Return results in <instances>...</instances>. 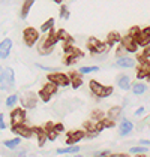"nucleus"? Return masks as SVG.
Masks as SVG:
<instances>
[{
  "instance_id": "obj_1",
  "label": "nucleus",
  "mask_w": 150,
  "mask_h": 157,
  "mask_svg": "<svg viewBox=\"0 0 150 157\" xmlns=\"http://www.w3.org/2000/svg\"><path fill=\"white\" fill-rule=\"evenodd\" d=\"M59 42V37H57V30H51L48 32L45 36L42 37L38 44V52L41 56H50L51 52L54 51V47L57 45Z\"/></svg>"
},
{
  "instance_id": "obj_2",
  "label": "nucleus",
  "mask_w": 150,
  "mask_h": 157,
  "mask_svg": "<svg viewBox=\"0 0 150 157\" xmlns=\"http://www.w3.org/2000/svg\"><path fill=\"white\" fill-rule=\"evenodd\" d=\"M89 88H90L92 94L96 96L98 99H107V97L111 96L112 91H114V88H112L111 85H104V84H101V82H98L96 79H92L89 82Z\"/></svg>"
},
{
  "instance_id": "obj_3",
  "label": "nucleus",
  "mask_w": 150,
  "mask_h": 157,
  "mask_svg": "<svg viewBox=\"0 0 150 157\" xmlns=\"http://www.w3.org/2000/svg\"><path fill=\"white\" fill-rule=\"evenodd\" d=\"M14 85H15V73H14V69L6 67V69L0 71V90L8 91V90L14 88Z\"/></svg>"
},
{
  "instance_id": "obj_4",
  "label": "nucleus",
  "mask_w": 150,
  "mask_h": 157,
  "mask_svg": "<svg viewBox=\"0 0 150 157\" xmlns=\"http://www.w3.org/2000/svg\"><path fill=\"white\" fill-rule=\"evenodd\" d=\"M86 47H87L89 52H90L92 56H98V54H104V52L110 51V47H108L105 42L99 40L98 37H95V36L89 37Z\"/></svg>"
},
{
  "instance_id": "obj_5",
  "label": "nucleus",
  "mask_w": 150,
  "mask_h": 157,
  "mask_svg": "<svg viewBox=\"0 0 150 157\" xmlns=\"http://www.w3.org/2000/svg\"><path fill=\"white\" fill-rule=\"evenodd\" d=\"M48 82L57 85V87H69L71 85V79L68 76V73L63 72H50L47 75Z\"/></svg>"
},
{
  "instance_id": "obj_6",
  "label": "nucleus",
  "mask_w": 150,
  "mask_h": 157,
  "mask_svg": "<svg viewBox=\"0 0 150 157\" xmlns=\"http://www.w3.org/2000/svg\"><path fill=\"white\" fill-rule=\"evenodd\" d=\"M39 36L41 35H39V32H38L35 27H26L24 32H23V40H24V44L29 48H32L39 40Z\"/></svg>"
},
{
  "instance_id": "obj_7",
  "label": "nucleus",
  "mask_w": 150,
  "mask_h": 157,
  "mask_svg": "<svg viewBox=\"0 0 150 157\" xmlns=\"http://www.w3.org/2000/svg\"><path fill=\"white\" fill-rule=\"evenodd\" d=\"M84 138H86V130H71V132L66 133V145L68 147H75Z\"/></svg>"
},
{
  "instance_id": "obj_8",
  "label": "nucleus",
  "mask_w": 150,
  "mask_h": 157,
  "mask_svg": "<svg viewBox=\"0 0 150 157\" xmlns=\"http://www.w3.org/2000/svg\"><path fill=\"white\" fill-rule=\"evenodd\" d=\"M83 57H84V52L80 48L75 47V49L72 52L63 56V64H65V66H72V64H75L77 61L80 60V59H83Z\"/></svg>"
},
{
  "instance_id": "obj_9",
  "label": "nucleus",
  "mask_w": 150,
  "mask_h": 157,
  "mask_svg": "<svg viewBox=\"0 0 150 157\" xmlns=\"http://www.w3.org/2000/svg\"><path fill=\"white\" fill-rule=\"evenodd\" d=\"M26 121V109L24 108H15L11 111V127L24 124Z\"/></svg>"
},
{
  "instance_id": "obj_10",
  "label": "nucleus",
  "mask_w": 150,
  "mask_h": 157,
  "mask_svg": "<svg viewBox=\"0 0 150 157\" xmlns=\"http://www.w3.org/2000/svg\"><path fill=\"white\" fill-rule=\"evenodd\" d=\"M11 129H12V132L17 135V138H24V139H29V138H32V136H33V130H32V127H29V126H26V124L14 126V127H11Z\"/></svg>"
},
{
  "instance_id": "obj_11",
  "label": "nucleus",
  "mask_w": 150,
  "mask_h": 157,
  "mask_svg": "<svg viewBox=\"0 0 150 157\" xmlns=\"http://www.w3.org/2000/svg\"><path fill=\"white\" fill-rule=\"evenodd\" d=\"M123 48H125L126 52H131V54H135L138 51V44L135 39H132V37H129L128 35L126 36H123V39H122V44H120Z\"/></svg>"
},
{
  "instance_id": "obj_12",
  "label": "nucleus",
  "mask_w": 150,
  "mask_h": 157,
  "mask_svg": "<svg viewBox=\"0 0 150 157\" xmlns=\"http://www.w3.org/2000/svg\"><path fill=\"white\" fill-rule=\"evenodd\" d=\"M137 44L138 47H143V48H147L150 45V25L141 29V33L137 39Z\"/></svg>"
},
{
  "instance_id": "obj_13",
  "label": "nucleus",
  "mask_w": 150,
  "mask_h": 157,
  "mask_svg": "<svg viewBox=\"0 0 150 157\" xmlns=\"http://www.w3.org/2000/svg\"><path fill=\"white\" fill-rule=\"evenodd\" d=\"M11 51H12V40L9 37H6V39H3L0 42V59L2 60L8 59L9 54H11Z\"/></svg>"
},
{
  "instance_id": "obj_14",
  "label": "nucleus",
  "mask_w": 150,
  "mask_h": 157,
  "mask_svg": "<svg viewBox=\"0 0 150 157\" xmlns=\"http://www.w3.org/2000/svg\"><path fill=\"white\" fill-rule=\"evenodd\" d=\"M150 76V60L140 63L137 66V78L138 79H147Z\"/></svg>"
},
{
  "instance_id": "obj_15",
  "label": "nucleus",
  "mask_w": 150,
  "mask_h": 157,
  "mask_svg": "<svg viewBox=\"0 0 150 157\" xmlns=\"http://www.w3.org/2000/svg\"><path fill=\"white\" fill-rule=\"evenodd\" d=\"M20 100H21V105L24 108H35L38 103V94H35V93H26Z\"/></svg>"
},
{
  "instance_id": "obj_16",
  "label": "nucleus",
  "mask_w": 150,
  "mask_h": 157,
  "mask_svg": "<svg viewBox=\"0 0 150 157\" xmlns=\"http://www.w3.org/2000/svg\"><path fill=\"white\" fill-rule=\"evenodd\" d=\"M32 130H33V135H36V138H38V145L42 148V147L45 145V142L48 141L47 132L44 130V127H39V126H36V127H32Z\"/></svg>"
},
{
  "instance_id": "obj_17",
  "label": "nucleus",
  "mask_w": 150,
  "mask_h": 157,
  "mask_svg": "<svg viewBox=\"0 0 150 157\" xmlns=\"http://www.w3.org/2000/svg\"><path fill=\"white\" fill-rule=\"evenodd\" d=\"M68 76H69V79H71V85H72L74 90L80 88V87L83 85V75L78 72V71H71V72L68 73Z\"/></svg>"
},
{
  "instance_id": "obj_18",
  "label": "nucleus",
  "mask_w": 150,
  "mask_h": 157,
  "mask_svg": "<svg viewBox=\"0 0 150 157\" xmlns=\"http://www.w3.org/2000/svg\"><path fill=\"white\" fill-rule=\"evenodd\" d=\"M122 39H123V36H122L119 32H110V33L107 35L105 44L111 48V47H114V45H120V44H122Z\"/></svg>"
},
{
  "instance_id": "obj_19",
  "label": "nucleus",
  "mask_w": 150,
  "mask_h": 157,
  "mask_svg": "<svg viewBox=\"0 0 150 157\" xmlns=\"http://www.w3.org/2000/svg\"><path fill=\"white\" fill-rule=\"evenodd\" d=\"M135 63H137V60H135V59L125 56V57L117 59V61H116V66L123 67V69H131V67H135Z\"/></svg>"
},
{
  "instance_id": "obj_20",
  "label": "nucleus",
  "mask_w": 150,
  "mask_h": 157,
  "mask_svg": "<svg viewBox=\"0 0 150 157\" xmlns=\"http://www.w3.org/2000/svg\"><path fill=\"white\" fill-rule=\"evenodd\" d=\"M132 130H134V124H132V121H129L128 118H123V120L120 121V127H119L120 136H128L129 133H132Z\"/></svg>"
},
{
  "instance_id": "obj_21",
  "label": "nucleus",
  "mask_w": 150,
  "mask_h": 157,
  "mask_svg": "<svg viewBox=\"0 0 150 157\" xmlns=\"http://www.w3.org/2000/svg\"><path fill=\"white\" fill-rule=\"evenodd\" d=\"M57 37H59V42H62V44H74V37L71 36L65 29L57 30Z\"/></svg>"
},
{
  "instance_id": "obj_22",
  "label": "nucleus",
  "mask_w": 150,
  "mask_h": 157,
  "mask_svg": "<svg viewBox=\"0 0 150 157\" xmlns=\"http://www.w3.org/2000/svg\"><path fill=\"white\" fill-rule=\"evenodd\" d=\"M117 84H119V88L123 90V91H128V90L132 87V84H131V78H129L128 75H120Z\"/></svg>"
},
{
  "instance_id": "obj_23",
  "label": "nucleus",
  "mask_w": 150,
  "mask_h": 157,
  "mask_svg": "<svg viewBox=\"0 0 150 157\" xmlns=\"http://www.w3.org/2000/svg\"><path fill=\"white\" fill-rule=\"evenodd\" d=\"M120 114H122V106H112L107 112V118L116 121L117 118H120Z\"/></svg>"
},
{
  "instance_id": "obj_24",
  "label": "nucleus",
  "mask_w": 150,
  "mask_h": 157,
  "mask_svg": "<svg viewBox=\"0 0 150 157\" xmlns=\"http://www.w3.org/2000/svg\"><path fill=\"white\" fill-rule=\"evenodd\" d=\"M80 151H81V148L78 145H75V147H66V148H57L56 150L57 154H78Z\"/></svg>"
},
{
  "instance_id": "obj_25",
  "label": "nucleus",
  "mask_w": 150,
  "mask_h": 157,
  "mask_svg": "<svg viewBox=\"0 0 150 157\" xmlns=\"http://www.w3.org/2000/svg\"><path fill=\"white\" fill-rule=\"evenodd\" d=\"M35 5V2L33 0H27L23 3V8H21V12H20V17H21V20H26L27 18V15L30 12V9H32V6Z\"/></svg>"
},
{
  "instance_id": "obj_26",
  "label": "nucleus",
  "mask_w": 150,
  "mask_h": 157,
  "mask_svg": "<svg viewBox=\"0 0 150 157\" xmlns=\"http://www.w3.org/2000/svg\"><path fill=\"white\" fill-rule=\"evenodd\" d=\"M147 91V85L143 84V82H135V84L132 85V93L135 94V96H141V94H144Z\"/></svg>"
},
{
  "instance_id": "obj_27",
  "label": "nucleus",
  "mask_w": 150,
  "mask_h": 157,
  "mask_svg": "<svg viewBox=\"0 0 150 157\" xmlns=\"http://www.w3.org/2000/svg\"><path fill=\"white\" fill-rule=\"evenodd\" d=\"M149 59H150V47H147V48H143V51H141L137 57H135V60L138 61V64H140V63L147 61Z\"/></svg>"
},
{
  "instance_id": "obj_28",
  "label": "nucleus",
  "mask_w": 150,
  "mask_h": 157,
  "mask_svg": "<svg viewBox=\"0 0 150 157\" xmlns=\"http://www.w3.org/2000/svg\"><path fill=\"white\" fill-rule=\"evenodd\" d=\"M54 24H56V20H54V18H48L44 24L41 25V32L47 35L48 32H51V30L54 29Z\"/></svg>"
},
{
  "instance_id": "obj_29",
  "label": "nucleus",
  "mask_w": 150,
  "mask_h": 157,
  "mask_svg": "<svg viewBox=\"0 0 150 157\" xmlns=\"http://www.w3.org/2000/svg\"><path fill=\"white\" fill-rule=\"evenodd\" d=\"M20 144H21V138H12V139L3 141V145H5L6 148H9V150H15Z\"/></svg>"
},
{
  "instance_id": "obj_30",
  "label": "nucleus",
  "mask_w": 150,
  "mask_h": 157,
  "mask_svg": "<svg viewBox=\"0 0 150 157\" xmlns=\"http://www.w3.org/2000/svg\"><path fill=\"white\" fill-rule=\"evenodd\" d=\"M41 90H44V91H45V93H48L50 96H54V94L57 93L59 87H57V85H54V84H51V82H47V84L44 85Z\"/></svg>"
},
{
  "instance_id": "obj_31",
  "label": "nucleus",
  "mask_w": 150,
  "mask_h": 157,
  "mask_svg": "<svg viewBox=\"0 0 150 157\" xmlns=\"http://www.w3.org/2000/svg\"><path fill=\"white\" fill-rule=\"evenodd\" d=\"M107 115L101 111V109H95L92 114H90V120H93V121H101V120H104Z\"/></svg>"
},
{
  "instance_id": "obj_32",
  "label": "nucleus",
  "mask_w": 150,
  "mask_h": 157,
  "mask_svg": "<svg viewBox=\"0 0 150 157\" xmlns=\"http://www.w3.org/2000/svg\"><path fill=\"white\" fill-rule=\"evenodd\" d=\"M98 71H99V66H83V67H80L78 72L81 75H89V73L98 72Z\"/></svg>"
},
{
  "instance_id": "obj_33",
  "label": "nucleus",
  "mask_w": 150,
  "mask_h": 157,
  "mask_svg": "<svg viewBox=\"0 0 150 157\" xmlns=\"http://www.w3.org/2000/svg\"><path fill=\"white\" fill-rule=\"evenodd\" d=\"M147 153V147H141V145H138V147H131V150H129V154H146Z\"/></svg>"
},
{
  "instance_id": "obj_34",
  "label": "nucleus",
  "mask_w": 150,
  "mask_h": 157,
  "mask_svg": "<svg viewBox=\"0 0 150 157\" xmlns=\"http://www.w3.org/2000/svg\"><path fill=\"white\" fill-rule=\"evenodd\" d=\"M18 100H20L18 94H9L5 103H6V106H8V108H12V106H15V105H17V102H18Z\"/></svg>"
},
{
  "instance_id": "obj_35",
  "label": "nucleus",
  "mask_w": 150,
  "mask_h": 157,
  "mask_svg": "<svg viewBox=\"0 0 150 157\" xmlns=\"http://www.w3.org/2000/svg\"><path fill=\"white\" fill-rule=\"evenodd\" d=\"M140 33H141V29H140L138 25H134V27H131V29H129V32H128V36L137 40L138 36H140Z\"/></svg>"
},
{
  "instance_id": "obj_36",
  "label": "nucleus",
  "mask_w": 150,
  "mask_h": 157,
  "mask_svg": "<svg viewBox=\"0 0 150 157\" xmlns=\"http://www.w3.org/2000/svg\"><path fill=\"white\" fill-rule=\"evenodd\" d=\"M59 15H60V18H63V20H69V17H71V13H69V11H68V8H66V5H65V3L60 6Z\"/></svg>"
},
{
  "instance_id": "obj_37",
  "label": "nucleus",
  "mask_w": 150,
  "mask_h": 157,
  "mask_svg": "<svg viewBox=\"0 0 150 157\" xmlns=\"http://www.w3.org/2000/svg\"><path fill=\"white\" fill-rule=\"evenodd\" d=\"M38 97H39V99H41V100H42L44 103H48L53 96H50L48 93H45L44 90H39V91H38Z\"/></svg>"
},
{
  "instance_id": "obj_38",
  "label": "nucleus",
  "mask_w": 150,
  "mask_h": 157,
  "mask_svg": "<svg viewBox=\"0 0 150 157\" xmlns=\"http://www.w3.org/2000/svg\"><path fill=\"white\" fill-rule=\"evenodd\" d=\"M101 123H102V126H104V129H111V127H114L116 126V121L110 120V118H104V120H101Z\"/></svg>"
},
{
  "instance_id": "obj_39",
  "label": "nucleus",
  "mask_w": 150,
  "mask_h": 157,
  "mask_svg": "<svg viewBox=\"0 0 150 157\" xmlns=\"http://www.w3.org/2000/svg\"><path fill=\"white\" fill-rule=\"evenodd\" d=\"M111 156H112V153L110 150H101V151H96L93 154V157H111Z\"/></svg>"
},
{
  "instance_id": "obj_40",
  "label": "nucleus",
  "mask_w": 150,
  "mask_h": 157,
  "mask_svg": "<svg viewBox=\"0 0 150 157\" xmlns=\"http://www.w3.org/2000/svg\"><path fill=\"white\" fill-rule=\"evenodd\" d=\"M65 130V126H63L62 123H56L54 124V132L56 133H62Z\"/></svg>"
},
{
  "instance_id": "obj_41",
  "label": "nucleus",
  "mask_w": 150,
  "mask_h": 157,
  "mask_svg": "<svg viewBox=\"0 0 150 157\" xmlns=\"http://www.w3.org/2000/svg\"><path fill=\"white\" fill-rule=\"evenodd\" d=\"M125 52H126V51H125V48H123L122 45H119V47H117V51H116V56H117V57L120 59V57H125V56H123Z\"/></svg>"
},
{
  "instance_id": "obj_42",
  "label": "nucleus",
  "mask_w": 150,
  "mask_h": 157,
  "mask_svg": "<svg viewBox=\"0 0 150 157\" xmlns=\"http://www.w3.org/2000/svg\"><path fill=\"white\" fill-rule=\"evenodd\" d=\"M47 136H48V141H54V139L59 136V133H56V132H54V129H53L51 132L47 133Z\"/></svg>"
},
{
  "instance_id": "obj_43",
  "label": "nucleus",
  "mask_w": 150,
  "mask_h": 157,
  "mask_svg": "<svg viewBox=\"0 0 150 157\" xmlns=\"http://www.w3.org/2000/svg\"><path fill=\"white\" fill-rule=\"evenodd\" d=\"M6 129V123H5V117L3 114H0V130H5Z\"/></svg>"
},
{
  "instance_id": "obj_44",
  "label": "nucleus",
  "mask_w": 150,
  "mask_h": 157,
  "mask_svg": "<svg viewBox=\"0 0 150 157\" xmlns=\"http://www.w3.org/2000/svg\"><path fill=\"white\" fill-rule=\"evenodd\" d=\"M141 114H144V106H141V108H138L137 111L134 112V115H135V117H140Z\"/></svg>"
},
{
  "instance_id": "obj_45",
  "label": "nucleus",
  "mask_w": 150,
  "mask_h": 157,
  "mask_svg": "<svg viewBox=\"0 0 150 157\" xmlns=\"http://www.w3.org/2000/svg\"><path fill=\"white\" fill-rule=\"evenodd\" d=\"M140 145H141V147H150V141H147V139H141V141H140Z\"/></svg>"
},
{
  "instance_id": "obj_46",
  "label": "nucleus",
  "mask_w": 150,
  "mask_h": 157,
  "mask_svg": "<svg viewBox=\"0 0 150 157\" xmlns=\"http://www.w3.org/2000/svg\"><path fill=\"white\" fill-rule=\"evenodd\" d=\"M39 69H44V71H56V69H53V67H47V66H42V64H36Z\"/></svg>"
},
{
  "instance_id": "obj_47",
  "label": "nucleus",
  "mask_w": 150,
  "mask_h": 157,
  "mask_svg": "<svg viewBox=\"0 0 150 157\" xmlns=\"http://www.w3.org/2000/svg\"><path fill=\"white\" fill-rule=\"evenodd\" d=\"M17 157H27L26 156V151H20V153H17Z\"/></svg>"
},
{
  "instance_id": "obj_48",
  "label": "nucleus",
  "mask_w": 150,
  "mask_h": 157,
  "mask_svg": "<svg viewBox=\"0 0 150 157\" xmlns=\"http://www.w3.org/2000/svg\"><path fill=\"white\" fill-rule=\"evenodd\" d=\"M116 157H129L128 154H116Z\"/></svg>"
},
{
  "instance_id": "obj_49",
  "label": "nucleus",
  "mask_w": 150,
  "mask_h": 157,
  "mask_svg": "<svg viewBox=\"0 0 150 157\" xmlns=\"http://www.w3.org/2000/svg\"><path fill=\"white\" fill-rule=\"evenodd\" d=\"M134 157H146L144 154H138V156H134Z\"/></svg>"
},
{
  "instance_id": "obj_50",
  "label": "nucleus",
  "mask_w": 150,
  "mask_h": 157,
  "mask_svg": "<svg viewBox=\"0 0 150 157\" xmlns=\"http://www.w3.org/2000/svg\"><path fill=\"white\" fill-rule=\"evenodd\" d=\"M74 157H84V156H80V154H77V156H74Z\"/></svg>"
},
{
  "instance_id": "obj_51",
  "label": "nucleus",
  "mask_w": 150,
  "mask_h": 157,
  "mask_svg": "<svg viewBox=\"0 0 150 157\" xmlns=\"http://www.w3.org/2000/svg\"><path fill=\"white\" fill-rule=\"evenodd\" d=\"M147 82H149V84H150V76H149V78H147Z\"/></svg>"
},
{
  "instance_id": "obj_52",
  "label": "nucleus",
  "mask_w": 150,
  "mask_h": 157,
  "mask_svg": "<svg viewBox=\"0 0 150 157\" xmlns=\"http://www.w3.org/2000/svg\"><path fill=\"white\" fill-rule=\"evenodd\" d=\"M111 157H116V154H112V156H111Z\"/></svg>"
}]
</instances>
